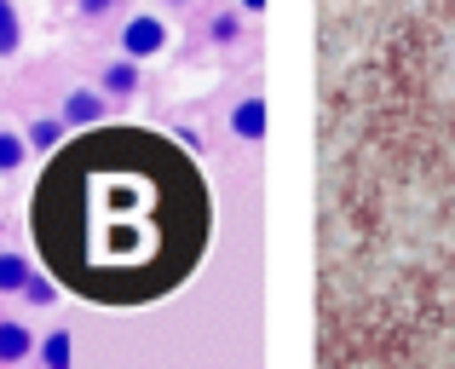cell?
I'll return each instance as SVG.
<instances>
[{"instance_id":"obj_13","label":"cell","mask_w":455,"mask_h":369,"mask_svg":"<svg viewBox=\"0 0 455 369\" xmlns=\"http://www.w3.org/2000/svg\"><path fill=\"white\" fill-rule=\"evenodd\" d=\"M18 294H23L29 306H52V301H58V283H52V277H35V271H29V283H23Z\"/></svg>"},{"instance_id":"obj_6","label":"cell","mask_w":455,"mask_h":369,"mask_svg":"<svg viewBox=\"0 0 455 369\" xmlns=\"http://www.w3.org/2000/svg\"><path fill=\"white\" fill-rule=\"evenodd\" d=\"M35 358V329L0 317V364H29Z\"/></svg>"},{"instance_id":"obj_1","label":"cell","mask_w":455,"mask_h":369,"mask_svg":"<svg viewBox=\"0 0 455 369\" xmlns=\"http://www.w3.org/2000/svg\"><path fill=\"white\" fill-rule=\"evenodd\" d=\"M41 254L76 294L139 306L179 289L208 243L202 180L145 127H87L29 202Z\"/></svg>"},{"instance_id":"obj_15","label":"cell","mask_w":455,"mask_h":369,"mask_svg":"<svg viewBox=\"0 0 455 369\" xmlns=\"http://www.w3.org/2000/svg\"><path fill=\"white\" fill-rule=\"evenodd\" d=\"M266 6H271V0H236V12H243V18H259Z\"/></svg>"},{"instance_id":"obj_5","label":"cell","mask_w":455,"mask_h":369,"mask_svg":"<svg viewBox=\"0 0 455 369\" xmlns=\"http://www.w3.org/2000/svg\"><path fill=\"white\" fill-rule=\"evenodd\" d=\"M99 92L104 99H133L139 92V58H110L99 69Z\"/></svg>"},{"instance_id":"obj_7","label":"cell","mask_w":455,"mask_h":369,"mask_svg":"<svg viewBox=\"0 0 455 369\" xmlns=\"http://www.w3.org/2000/svg\"><path fill=\"white\" fill-rule=\"evenodd\" d=\"M35 364L41 369H69L76 364V335H69V329H52L46 341H35Z\"/></svg>"},{"instance_id":"obj_9","label":"cell","mask_w":455,"mask_h":369,"mask_svg":"<svg viewBox=\"0 0 455 369\" xmlns=\"http://www.w3.org/2000/svg\"><path fill=\"white\" fill-rule=\"evenodd\" d=\"M23 162H29V139H23V127H0V180H12Z\"/></svg>"},{"instance_id":"obj_10","label":"cell","mask_w":455,"mask_h":369,"mask_svg":"<svg viewBox=\"0 0 455 369\" xmlns=\"http://www.w3.org/2000/svg\"><path fill=\"white\" fill-rule=\"evenodd\" d=\"M236 35H243V12H213L208 18V41L213 46H236Z\"/></svg>"},{"instance_id":"obj_3","label":"cell","mask_w":455,"mask_h":369,"mask_svg":"<svg viewBox=\"0 0 455 369\" xmlns=\"http://www.w3.org/2000/svg\"><path fill=\"white\" fill-rule=\"evenodd\" d=\"M58 116H64L69 133H87V127H104V116H110V99H104L99 87H69L64 104H58Z\"/></svg>"},{"instance_id":"obj_8","label":"cell","mask_w":455,"mask_h":369,"mask_svg":"<svg viewBox=\"0 0 455 369\" xmlns=\"http://www.w3.org/2000/svg\"><path fill=\"white\" fill-rule=\"evenodd\" d=\"M23 139H29V150H58L69 139V127H64V116H35V122L23 127Z\"/></svg>"},{"instance_id":"obj_4","label":"cell","mask_w":455,"mask_h":369,"mask_svg":"<svg viewBox=\"0 0 455 369\" xmlns=\"http://www.w3.org/2000/svg\"><path fill=\"white\" fill-rule=\"evenodd\" d=\"M266 92H243V99L231 104V139H243V145H259L266 139Z\"/></svg>"},{"instance_id":"obj_16","label":"cell","mask_w":455,"mask_h":369,"mask_svg":"<svg viewBox=\"0 0 455 369\" xmlns=\"http://www.w3.org/2000/svg\"><path fill=\"white\" fill-rule=\"evenodd\" d=\"M162 6H173V12H185V6H196V0H162Z\"/></svg>"},{"instance_id":"obj_12","label":"cell","mask_w":455,"mask_h":369,"mask_svg":"<svg viewBox=\"0 0 455 369\" xmlns=\"http://www.w3.org/2000/svg\"><path fill=\"white\" fill-rule=\"evenodd\" d=\"M23 46V29H18V12H12V0H0V58H12Z\"/></svg>"},{"instance_id":"obj_2","label":"cell","mask_w":455,"mask_h":369,"mask_svg":"<svg viewBox=\"0 0 455 369\" xmlns=\"http://www.w3.org/2000/svg\"><path fill=\"white\" fill-rule=\"evenodd\" d=\"M116 46H122V58H139V64H145V58L173 46V29H167L162 12H127L122 29H116Z\"/></svg>"},{"instance_id":"obj_14","label":"cell","mask_w":455,"mask_h":369,"mask_svg":"<svg viewBox=\"0 0 455 369\" xmlns=\"http://www.w3.org/2000/svg\"><path fill=\"white\" fill-rule=\"evenodd\" d=\"M127 0H76V12H81V23H99V18H116Z\"/></svg>"},{"instance_id":"obj_11","label":"cell","mask_w":455,"mask_h":369,"mask_svg":"<svg viewBox=\"0 0 455 369\" xmlns=\"http://www.w3.org/2000/svg\"><path fill=\"white\" fill-rule=\"evenodd\" d=\"M29 260H23V254H0V294H18L23 289V283H29Z\"/></svg>"}]
</instances>
